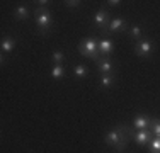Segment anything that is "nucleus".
Returning <instances> with one entry per match:
<instances>
[{
  "label": "nucleus",
  "instance_id": "f257e3e1",
  "mask_svg": "<svg viewBox=\"0 0 160 153\" xmlns=\"http://www.w3.org/2000/svg\"><path fill=\"white\" fill-rule=\"evenodd\" d=\"M129 140H131V138L128 136L126 131H124L123 124H119V126H118V129H112V131H109L108 135L104 136V143L114 146L118 151H124V148H126V145H128Z\"/></svg>",
  "mask_w": 160,
  "mask_h": 153
},
{
  "label": "nucleus",
  "instance_id": "f03ea898",
  "mask_svg": "<svg viewBox=\"0 0 160 153\" xmlns=\"http://www.w3.org/2000/svg\"><path fill=\"white\" fill-rule=\"evenodd\" d=\"M34 22L41 34H48L53 27V17L48 7H38L34 10Z\"/></svg>",
  "mask_w": 160,
  "mask_h": 153
},
{
  "label": "nucleus",
  "instance_id": "7ed1b4c3",
  "mask_svg": "<svg viewBox=\"0 0 160 153\" xmlns=\"http://www.w3.org/2000/svg\"><path fill=\"white\" fill-rule=\"evenodd\" d=\"M78 53L85 58H92L94 61H99L102 58L99 53V41L96 37H85L78 43Z\"/></svg>",
  "mask_w": 160,
  "mask_h": 153
},
{
  "label": "nucleus",
  "instance_id": "20e7f679",
  "mask_svg": "<svg viewBox=\"0 0 160 153\" xmlns=\"http://www.w3.org/2000/svg\"><path fill=\"white\" fill-rule=\"evenodd\" d=\"M153 53V43L150 39H140L135 44V55L142 56V58H150Z\"/></svg>",
  "mask_w": 160,
  "mask_h": 153
},
{
  "label": "nucleus",
  "instance_id": "39448f33",
  "mask_svg": "<svg viewBox=\"0 0 160 153\" xmlns=\"http://www.w3.org/2000/svg\"><path fill=\"white\" fill-rule=\"evenodd\" d=\"M109 22H111V19H109V10L106 9V7L99 9L97 14L94 15V24H96V27L99 31L109 29Z\"/></svg>",
  "mask_w": 160,
  "mask_h": 153
},
{
  "label": "nucleus",
  "instance_id": "423d86ee",
  "mask_svg": "<svg viewBox=\"0 0 160 153\" xmlns=\"http://www.w3.org/2000/svg\"><path fill=\"white\" fill-rule=\"evenodd\" d=\"M114 49V43L109 37H104V39L99 41V53H101L102 58H109V55L112 53Z\"/></svg>",
  "mask_w": 160,
  "mask_h": 153
},
{
  "label": "nucleus",
  "instance_id": "0eeeda50",
  "mask_svg": "<svg viewBox=\"0 0 160 153\" xmlns=\"http://www.w3.org/2000/svg\"><path fill=\"white\" fill-rule=\"evenodd\" d=\"M108 31L109 32H123V31H126V22H124V19H121V17L111 19Z\"/></svg>",
  "mask_w": 160,
  "mask_h": 153
},
{
  "label": "nucleus",
  "instance_id": "6e6552de",
  "mask_svg": "<svg viewBox=\"0 0 160 153\" xmlns=\"http://www.w3.org/2000/svg\"><path fill=\"white\" fill-rule=\"evenodd\" d=\"M152 126V119L147 116H136L135 119H133V128H136L138 131H142V129H150Z\"/></svg>",
  "mask_w": 160,
  "mask_h": 153
},
{
  "label": "nucleus",
  "instance_id": "1a4fd4ad",
  "mask_svg": "<svg viewBox=\"0 0 160 153\" xmlns=\"http://www.w3.org/2000/svg\"><path fill=\"white\" fill-rule=\"evenodd\" d=\"M97 63V70L101 72V75H109V73H112V63H111V60H108V58H101L99 61H96Z\"/></svg>",
  "mask_w": 160,
  "mask_h": 153
},
{
  "label": "nucleus",
  "instance_id": "9d476101",
  "mask_svg": "<svg viewBox=\"0 0 160 153\" xmlns=\"http://www.w3.org/2000/svg\"><path fill=\"white\" fill-rule=\"evenodd\" d=\"M2 53L5 55V53H10V51H14V48H16V39L14 37H10V36H5L2 39Z\"/></svg>",
  "mask_w": 160,
  "mask_h": 153
},
{
  "label": "nucleus",
  "instance_id": "9b49d317",
  "mask_svg": "<svg viewBox=\"0 0 160 153\" xmlns=\"http://www.w3.org/2000/svg\"><path fill=\"white\" fill-rule=\"evenodd\" d=\"M65 65H55V67L51 68V78H55V80H60V78H63L65 76Z\"/></svg>",
  "mask_w": 160,
  "mask_h": 153
},
{
  "label": "nucleus",
  "instance_id": "f8f14e48",
  "mask_svg": "<svg viewBox=\"0 0 160 153\" xmlns=\"http://www.w3.org/2000/svg\"><path fill=\"white\" fill-rule=\"evenodd\" d=\"M14 17H16L17 21H26V19L29 17V9H28V7H24V5L17 7L16 12H14Z\"/></svg>",
  "mask_w": 160,
  "mask_h": 153
},
{
  "label": "nucleus",
  "instance_id": "ddd939ff",
  "mask_svg": "<svg viewBox=\"0 0 160 153\" xmlns=\"http://www.w3.org/2000/svg\"><path fill=\"white\" fill-rule=\"evenodd\" d=\"M114 82H116V76H114L112 73H109V75H101V87H102V89H109V87H111Z\"/></svg>",
  "mask_w": 160,
  "mask_h": 153
},
{
  "label": "nucleus",
  "instance_id": "4468645a",
  "mask_svg": "<svg viewBox=\"0 0 160 153\" xmlns=\"http://www.w3.org/2000/svg\"><path fill=\"white\" fill-rule=\"evenodd\" d=\"M87 73H89V68H87L85 65H77V67L73 68V76L75 78H85Z\"/></svg>",
  "mask_w": 160,
  "mask_h": 153
},
{
  "label": "nucleus",
  "instance_id": "2eb2a0df",
  "mask_svg": "<svg viewBox=\"0 0 160 153\" xmlns=\"http://www.w3.org/2000/svg\"><path fill=\"white\" fill-rule=\"evenodd\" d=\"M51 60L55 61L56 65H63V61H65V53L58 49V51H55V53L51 55Z\"/></svg>",
  "mask_w": 160,
  "mask_h": 153
},
{
  "label": "nucleus",
  "instance_id": "dca6fc26",
  "mask_svg": "<svg viewBox=\"0 0 160 153\" xmlns=\"http://www.w3.org/2000/svg\"><path fill=\"white\" fill-rule=\"evenodd\" d=\"M150 131L153 133V136H160V119H152Z\"/></svg>",
  "mask_w": 160,
  "mask_h": 153
},
{
  "label": "nucleus",
  "instance_id": "f3484780",
  "mask_svg": "<svg viewBox=\"0 0 160 153\" xmlns=\"http://www.w3.org/2000/svg\"><path fill=\"white\" fill-rule=\"evenodd\" d=\"M129 36H131L133 39H140V36H142V27H140V26H133V27L129 29Z\"/></svg>",
  "mask_w": 160,
  "mask_h": 153
},
{
  "label": "nucleus",
  "instance_id": "a211bd4d",
  "mask_svg": "<svg viewBox=\"0 0 160 153\" xmlns=\"http://www.w3.org/2000/svg\"><path fill=\"white\" fill-rule=\"evenodd\" d=\"M65 5L75 9V7H80V5H82V2H80V0H67V2H65Z\"/></svg>",
  "mask_w": 160,
  "mask_h": 153
},
{
  "label": "nucleus",
  "instance_id": "6ab92c4d",
  "mask_svg": "<svg viewBox=\"0 0 160 153\" xmlns=\"http://www.w3.org/2000/svg\"><path fill=\"white\" fill-rule=\"evenodd\" d=\"M106 3H108L109 7H119L121 3H123V2H121V0H108V2H106Z\"/></svg>",
  "mask_w": 160,
  "mask_h": 153
},
{
  "label": "nucleus",
  "instance_id": "aec40b11",
  "mask_svg": "<svg viewBox=\"0 0 160 153\" xmlns=\"http://www.w3.org/2000/svg\"><path fill=\"white\" fill-rule=\"evenodd\" d=\"M39 7H48V3H51V2H48V0H39V2H36Z\"/></svg>",
  "mask_w": 160,
  "mask_h": 153
}]
</instances>
